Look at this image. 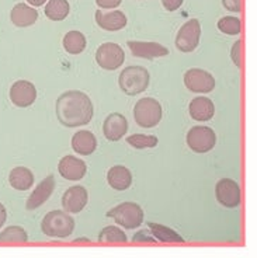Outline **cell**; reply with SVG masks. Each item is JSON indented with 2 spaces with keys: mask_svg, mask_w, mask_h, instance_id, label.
<instances>
[{
  "mask_svg": "<svg viewBox=\"0 0 257 258\" xmlns=\"http://www.w3.org/2000/svg\"><path fill=\"white\" fill-rule=\"evenodd\" d=\"M93 112L91 100L83 91H66L57 100V116L59 122L68 128L87 125L93 118Z\"/></svg>",
  "mask_w": 257,
  "mask_h": 258,
  "instance_id": "1",
  "label": "cell"
},
{
  "mask_svg": "<svg viewBox=\"0 0 257 258\" xmlns=\"http://www.w3.org/2000/svg\"><path fill=\"white\" fill-rule=\"evenodd\" d=\"M41 230L48 237L66 239L75 230V220L66 212L52 211L44 216L41 223Z\"/></svg>",
  "mask_w": 257,
  "mask_h": 258,
  "instance_id": "2",
  "label": "cell"
},
{
  "mask_svg": "<svg viewBox=\"0 0 257 258\" xmlns=\"http://www.w3.org/2000/svg\"><path fill=\"white\" fill-rule=\"evenodd\" d=\"M149 80V72L145 68L141 66H129L127 69H124L120 75V87L121 90L128 94V96H136L141 94L148 89Z\"/></svg>",
  "mask_w": 257,
  "mask_h": 258,
  "instance_id": "3",
  "label": "cell"
},
{
  "mask_svg": "<svg viewBox=\"0 0 257 258\" xmlns=\"http://www.w3.org/2000/svg\"><path fill=\"white\" fill-rule=\"evenodd\" d=\"M134 116H135L136 123L142 128H153L161 122L163 110L159 101H156L150 97H145L135 104Z\"/></svg>",
  "mask_w": 257,
  "mask_h": 258,
  "instance_id": "4",
  "label": "cell"
},
{
  "mask_svg": "<svg viewBox=\"0 0 257 258\" xmlns=\"http://www.w3.org/2000/svg\"><path fill=\"white\" fill-rule=\"evenodd\" d=\"M107 218H113L118 225L125 229H136L143 222V211L138 204L124 202L107 212Z\"/></svg>",
  "mask_w": 257,
  "mask_h": 258,
  "instance_id": "5",
  "label": "cell"
},
{
  "mask_svg": "<svg viewBox=\"0 0 257 258\" xmlns=\"http://www.w3.org/2000/svg\"><path fill=\"white\" fill-rule=\"evenodd\" d=\"M217 135L208 126H194L187 134V145L195 153H207L214 149Z\"/></svg>",
  "mask_w": 257,
  "mask_h": 258,
  "instance_id": "6",
  "label": "cell"
},
{
  "mask_svg": "<svg viewBox=\"0 0 257 258\" xmlns=\"http://www.w3.org/2000/svg\"><path fill=\"white\" fill-rule=\"evenodd\" d=\"M125 59V53L118 44L114 42H106L98 46L96 52V60L100 68L106 71H116L118 69Z\"/></svg>",
  "mask_w": 257,
  "mask_h": 258,
  "instance_id": "7",
  "label": "cell"
},
{
  "mask_svg": "<svg viewBox=\"0 0 257 258\" xmlns=\"http://www.w3.org/2000/svg\"><path fill=\"white\" fill-rule=\"evenodd\" d=\"M199 35H201V26L198 20H188L177 32L176 46L181 52H193L199 44Z\"/></svg>",
  "mask_w": 257,
  "mask_h": 258,
  "instance_id": "8",
  "label": "cell"
},
{
  "mask_svg": "<svg viewBox=\"0 0 257 258\" xmlns=\"http://www.w3.org/2000/svg\"><path fill=\"white\" fill-rule=\"evenodd\" d=\"M215 197L221 205L225 208H236L240 204V188L236 181L222 178L215 185Z\"/></svg>",
  "mask_w": 257,
  "mask_h": 258,
  "instance_id": "9",
  "label": "cell"
},
{
  "mask_svg": "<svg viewBox=\"0 0 257 258\" xmlns=\"http://www.w3.org/2000/svg\"><path fill=\"white\" fill-rule=\"evenodd\" d=\"M184 84L190 91L193 93H210L215 87V79L212 78L211 73L202 69H190L184 75Z\"/></svg>",
  "mask_w": 257,
  "mask_h": 258,
  "instance_id": "10",
  "label": "cell"
},
{
  "mask_svg": "<svg viewBox=\"0 0 257 258\" xmlns=\"http://www.w3.org/2000/svg\"><path fill=\"white\" fill-rule=\"evenodd\" d=\"M37 98V89L28 80H19L10 89V100L16 107L26 108L34 104Z\"/></svg>",
  "mask_w": 257,
  "mask_h": 258,
  "instance_id": "11",
  "label": "cell"
},
{
  "mask_svg": "<svg viewBox=\"0 0 257 258\" xmlns=\"http://www.w3.org/2000/svg\"><path fill=\"white\" fill-rule=\"evenodd\" d=\"M86 163L73 156H65L61 159L58 164L59 174L64 177L65 180L79 181L82 180L86 174Z\"/></svg>",
  "mask_w": 257,
  "mask_h": 258,
  "instance_id": "12",
  "label": "cell"
},
{
  "mask_svg": "<svg viewBox=\"0 0 257 258\" xmlns=\"http://www.w3.org/2000/svg\"><path fill=\"white\" fill-rule=\"evenodd\" d=\"M127 131H128V122H127V118L122 114L114 112L106 118L103 125V134L110 142L120 141L122 136L127 134Z\"/></svg>",
  "mask_w": 257,
  "mask_h": 258,
  "instance_id": "13",
  "label": "cell"
},
{
  "mask_svg": "<svg viewBox=\"0 0 257 258\" xmlns=\"http://www.w3.org/2000/svg\"><path fill=\"white\" fill-rule=\"evenodd\" d=\"M87 191L80 185H75L66 189L62 197V208L69 213H79L87 204Z\"/></svg>",
  "mask_w": 257,
  "mask_h": 258,
  "instance_id": "14",
  "label": "cell"
},
{
  "mask_svg": "<svg viewBox=\"0 0 257 258\" xmlns=\"http://www.w3.org/2000/svg\"><path fill=\"white\" fill-rule=\"evenodd\" d=\"M128 46L132 55L136 58H143L152 60L155 58H161L169 55V49L166 46L161 45L158 42H141V41H128Z\"/></svg>",
  "mask_w": 257,
  "mask_h": 258,
  "instance_id": "15",
  "label": "cell"
},
{
  "mask_svg": "<svg viewBox=\"0 0 257 258\" xmlns=\"http://www.w3.org/2000/svg\"><path fill=\"white\" fill-rule=\"evenodd\" d=\"M55 189V177L54 175H48L45 177L44 180L39 182V185L34 191L32 194L28 197L27 200L26 207L28 211H34L39 208L42 204H45L48 198L51 197L52 192Z\"/></svg>",
  "mask_w": 257,
  "mask_h": 258,
  "instance_id": "16",
  "label": "cell"
},
{
  "mask_svg": "<svg viewBox=\"0 0 257 258\" xmlns=\"http://www.w3.org/2000/svg\"><path fill=\"white\" fill-rule=\"evenodd\" d=\"M96 21L106 31H118L127 26V17L120 10L110 12V13H104L103 10H97Z\"/></svg>",
  "mask_w": 257,
  "mask_h": 258,
  "instance_id": "17",
  "label": "cell"
},
{
  "mask_svg": "<svg viewBox=\"0 0 257 258\" xmlns=\"http://www.w3.org/2000/svg\"><path fill=\"white\" fill-rule=\"evenodd\" d=\"M97 148L96 136L90 131H79L72 138V149L82 156H90Z\"/></svg>",
  "mask_w": 257,
  "mask_h": 258,
  "instance_id": "18",
  "label": "cell"
},
{
  "mask_svg": "<svg viewBox=\"0 0 257 258\" xmlns=\"http://www.w3.org/2000/svg\"><path fill=\"white\" fill-rule=\"evenodd\" d=\"M190 115L195 121H210L215 114V107L210 98L207 97H197L190 103L188 107Z\"/></svg>",
  "mask_w": 257,
  "mask_h": 258,
  "instance_id": "19",
  "label": "cell"
},
{
  "mask_svg": "<svg viewBox=\"0 0 257 258\" xmlns=\"http://www.w3.org/2000/svg\"><path fill=\"white\" fill-rule=\"evenodd\" d=\"M10 17H12V23L14 26L19 28H24V27L32 26L37 21L38 12L34 7L27 6L24 3H19L17 6L13 7Z\"/></svg>",
  "mask_w": 257,
  "mask_h": 258,
  "instance_id": "20",
  "label": "cell"
},
{
  "mask_svg": "<svg viewBox=\"0 0 257 258\" xmlns=\"http://www.w3.org/2000/svg\"><path fill=\"white\" fill-rule=\"evenodd\" d=\"M107 181L111 188H114L117 191H124V189H128L131 185L132 174L128 168L124 166H114L109 170Z\"/></svg>",
  "mask_w": 257,
  "mask_h": 258,
  "instance_id": "21",
  "label": "cell"
},
{
  "mask_svg": "<svg viewBox=\"0 0 257 258\" xmlns=\"http://www.w3.org/2000/svg\"><path fill=\"white\" fill-rule=\"evenodd\" d=\"M10 185L19 191H27L34 184V174L27 167H16L9 175Z\"/></svg>",
  "mask_w": 257,
  "mask_h": 258,
  "instance_id": "22",
  "label": "cell"
},
{
  "mask_svg": "<svg viewBox=\"0 0 257 258\" xmlns=\"http://www.w3.org/2000/svg\"><path fill=\"white\" fill-rule=\"evenodd\" d=\"M148 227L149 232L152 233L155 236V239L159 240V241H163V243H184V240H183L181 236H179L174 230L169 229L166 226L149 222Z\"/></svg>",
  "mask_w": 257,
  "mask_h": 258,
  "instance_id": "23",
  "label": "cell"
},
{
  "mask_svg": "<svg viewBox=\"0 0 257 258\" xmlns=\"http://www.w3.org/2000/svg\"><path fill=\"white\" fill-rule=\"evenodd\" d=\"M65 51L71 55H79L86 48V38L80 31H69L64 37Z\"/></svg>",
  "mask_w": 257,
  "mask_h": 258,
  "instance_id": "24",
  "label": "cell"
},
{
  "mask_svg": "<svg viewBox=\"0 0 257 258\" xmlns=\"http://www.w3.org/2000/svg\"><path fill=\"white\" fill-rule=\"evenodd\" d=\"M69 14L68 0H49L45 6V16L52 21H62Z\"/></svg>",
  "mask_w": 257,
  "mask_h": 258,
  "instance_id": "25",
  "label": "cell"
},
{
  "mask_svg": "<svg viewBox=\"0 0 257 258\" xmlns=\"http://www.w3.org/2000/svg\"><path fill=\"white\" fill-rule=\"evenodd\" d=\"M28 234L20 226H9L0 233V243H27Z\"/></svg>",
  "mask_w": 257,
  "mask_h": 258,
  "instance_id": "26",
  "label": "cell"
},
{
  "mask_svg": "<svg viewBox=\"0 0 257 258\" xmlns=\"http://www.w3.org/2000/svg\"><path fill=\"white\" fill-rule=\"evenodd\" d=\"M100 243H127V234L116 226H107L98 234Z\"/></svg>",
  "mask_w": 257,
  "mask_h": 258,
  "instance_id": "27",
  "label": "cell"
},
{
  "mask_svg": "<svg viewBox=\"0 0 257 258\" xmlns=\"http://www.w3.org/2000/svg\"><path fill=\"white\" fill-rule=\"evenodd\" d=\"M127 142L135 149L155 148L158 145V138L152 135H143V134H134L127 138Z\"/></svg>",
  "mask_w": 257,
  "mask_h": 258,
  "instance_id": "28",
  "label": "cell"
},
{
  "mask_svg": "<svg viewBox=\"0 0 257 258\" xmlns=\"http://www.w3.org/2000/svg\"><path fill=\"white\" fill-rule=\"evenodd\" d=\"M218 28L228 35H238L242 30V23L238 17H222L218 21Z\"/></svg>",
  "mask_w": 257,
  "mask_h": 258,
  "instance_id": "29",
  "label": "cell"
},
{
  "mask_svg": "<svg viewBox=\"0 0 257 258\" xmlns=\"http://www.w3.org/2000/svg\"><path fill=\"white\" fill-rule=\"evenodd\" d=\"M146 233H148V230H145V232L136 233L135 236L132 237V241H134V243H141V241H142V243H158L155 237L146 236Z\"/></svg>",
  "mask_w": 257,
  "mask_h": 258,
  "instance_id": "30",
  "label": "cell"
},
{
  "mask_svg": "<svg viewBox=\"0 0 257 258\" xmlns=\"http://www.w3.org/2000/svg\"><path fill=\"white\" fill-rule=\"evenodd\" d=\"M222 5L229 12H233V13L240 12V0H222Z\"/></svg>",
  "mask_w": 257,
  "mask_h": 258,
  "instance_id": "31",
  "label": "cell"
},
{
  "mask_svg": "<svg viewBox=\"0 0 257 258\" xmlns=\"http://www.w3.org/2000/svg\"><path fill=\"white\" fill-rule=\"evenodd\" d=\"M163 6L169 12H174L177 9H180V6L183 5V0H162Z\"/></svg>",
  "mask_w": 257,
  "mask_h": 258,
  "instance_id": "32",
  "label": "cell"
},
{
  "mask_svg": "<svg viewBox=\"0 0 257 258\" xmlns=\"http://www.w3.org/2000/svg\"><path fill=\"white\" fill-rule=\"evenodd\" d=\"M97 6H100L101 9H116L117 6H120L122 0H96Z\"/></svg>",
  "mask_w": 257,
  "mask_h": 258,
  "instance_id": "33",
  "label": "cell"
},
{
  "mask_svg": "<svg viewBox=\"0 0 257 258\" xmlns=\"http://www.w3.org/2000/svg\"><path fill=\"white\" fill-rule=\"evenodd\" d=\"M239 53H240V41H236L235 42V45L232 48V60L235 62L236 66H240V56H239Z\"/></svg>",
  "mask_w": 257,
  "mask_h": 258,
  "instance_id": "34",
  "label": "cell"
},
{
  "mask_svg": "<svg viewBox=\"0 0 257 258\" xmlns=\"http://www.w3.org/2000/svg\"><path fill=\"white\" fill-rule=\"evenodd\" d=\"M7 219V212L6 208L3 207V204H0V227L5 225V222Z\"/></svg>",
  "mask_w": 257,
  "mask_h": 258,
  "instance_id": "35",
  "label": "cell"
},
{
  "mask_svg": "<svg viewBox=\"0 0 257 258\" xmlns=\"http://www.w3.org/2000/svg\"><path fill=\"white\" fill-rule=\"evenodd\" d=\"M31 6H42L45 3L46 0H27Z\"/></svg>",
  "mask_w": 257,
  "mask_h": 258,
  "instance_id": "36",
  "label": "cell"
},
{
  "mask_svg": "<svg viewBox=\"0 0 257 258\" xmlns=\"http://www.w3.org/2000/svg\"><path fill=\"white\" fill-rule=\"evenodd\" d=\"M75 243H90V240L79 239V240H75Z\"/></svg>",
  "mask_w": 257,
  "mask_h": 258,
  "instance_id": "37",
  "label": "cell"
}]
</instances>
